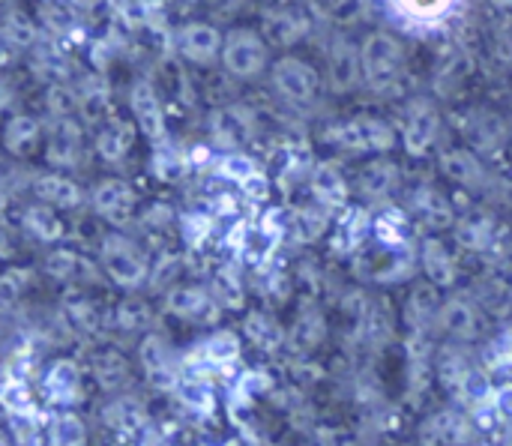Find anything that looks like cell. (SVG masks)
Returning a JSON list of instances; mask_svg holds the SVG:
<instances>
[{
	"instance_id": "cell-23",
	"label": "cell",
	"mask_w": 512,
	"mask_h": 446,
	"mask_svg": "<svg viewBox=\"0 0 512 446\" xmlns=\"http://www.w3.org/2000/svg\"><path fill=\"white\" fill-rule=\"evenodd\" d=\"M456 240L468 252H486L498 240L495 219L489 213H468L456 222Z\"/></svg>"
},
{
	"instance_id": "cell-38",
	"label": "cell",
	"mask_w": 512,
	"mask_h": 446,
	"mask_svg": "<svg viewBox=\"0 0 512 446\" xmlns=\"http://www.w3.org/2000/svg\"><path fill=\"white\" fill-rule=\"evenodd\" d=\"M216 174L219 177H225V180H231V183H240V186H246L249 180H255L258 174H261V168L255 165V159H249L246 153H225L219 162H216Z\"/></svg>"
},
{
	"instance_id": "cell-30",
	"label": "cell",
	"mask_w": 512,
	"mask_h": 446,
	"mask_svg": "<svg viewBox=\"0 0 512 446\" xmlns=\"http://www.w3.org/2000/svg\"><path fill=\"white\" fill-rule=\"evenodd\" d=\"M312 195L324 204V207H342L348 198V183L339 174V168L333 162H321L312 171Z\"/></svg>"
},
{
	"instance_id": "cell-34",
	"label": "cell",
	"mask_w": 512,
	"mask_h": 446,
	"mask_svg": "<svg viewBox=\"0 0 512 446\" xmlns=\"http://www.w3.org/2000/svg\"><path fill=\"white\" fill-rule=\"evenodd\" d=\"M468 138L480 150H495L504 141V123H501V117L492 114V111H477L468 120Z\"/></svg>"
},
{
	"instance_id": "cell-12",
	"label": "cell",
	"mask_w": 512,
	"mask_h": 446,
	"mask_svg": "<svg viewBox=\"0 0 512 446\" xmlns=\"http://www.w3.org/2000/svg\"><path fill=\"white\" fill-rule=\"evenodd\" d=\"M81 126L72 117H54L45 132V156L57 168H72L81 159Z\"/></svg>"
},
{
	"instance_id": "cell-47",
	"label": "cell",
	"mask_w": 512,
	"mask_h": 446,
	"mask_svg": "<svg viewBox=\"0 0 512 446\" xmlns=\"http://www.w3.org/2000/svg\"><path fill=\"white\" fill-rule=\"evenodd\" d=\"M492 411L501 423H510L512 426V384L507 387H498L495 390V399H492Z\"/></svg>"
},
{
	"instance_id": "cell-4",
	"label": "cell",
	"mask_w": 512,
	"mask_h": 446,
	"mask_svg": "<svg viewBox=\"0 0 512 446\" xmlns=\"http://www.w3.org/2000/svg\"><path fill=\"white\" fill-rule=\"evenodd\" d=\"M360 57H363V78L375 90H387L399 78L402 60H405L402 45L390 33H372V36H366V42L360 48Z\"/></svg>"
},
{
	"instance_id": "cell-21",
	"label": "cell",
	"mask_w": 512,
	"mask_h": 446,
	"mask_svg": "<svg viewBox=\"0 0 512 446\" xmlns=\"http://www.w3.org/2000/svg\"><path fill=\"white\" fill-rule=\"evenodd\" d=\"M240 354H243V342L231 330H216L198 345V360L210 369H228L240 360Z\"/></svg>"
},
{
	"instance_id": "cell-9",
	"label": "cell",
	"mask_w": 512,
	"mask_h": 446,
	"mask_svg": "<svg viewBox=\"0 0 512 446\" xmlns=\"http://www.w3.org/2000/svg\"><path fill=\"white\" fill-rule=\"evenodd\" d=\"M441 135V114L429 99L411 102L405 111V129H402V144L411 156H426Z\"/></svg>"
},
{
	"instance_id": "cell-22",
	"label": "cell",
	"mask_w": 512,
	"mask_h": 446,
	"mask_svg": "<svg viewBox=\"0 0 512 446\" xmlns=\"http://www.w3.org/2000/svg\"><path fill=\"white\" fill-rule=\"evenodd\" d=\"M33 192H36V198L42 204L63 207V210L78 207L81 198H84L81 195V186L75 180L63 177V174H39V177H33Z\"/></svg>"
},
{
	"instance_id": "cell-43",
	"label": "cell",
	"mask_w": 512,
	"mask_h": 446,
	"mask_svg": "<svg viewBox=\"0 0 512 446\" xmlns=\"http://www.w3.org/2000/svg\"><path fill=\"white\" fill-rule=\"evenodd\" d=\"M78 111L87 123H108V93L105 87H87L78 93Z\"/></svg>"
},
{
	"instance_id": "cell-17",
	"label": "cell",
	"mask_w": 512,
	"mask_h": 446,
	"mask_svg": "<svg viewBox=\"0 0 512 446\" xmlns=\"http://www.w3.org/2000/svg\"><path fill=\"white\" fill-rule=\"evenodd\" d=\"M363 75V57L357 54V48L348 39H336L333 42V54H330V84L336 93H348L357 87Z\"/></svg>"
},
{
	"instance_id": "cell-39",
	"label": "cell",
	"mask_w": 512,
	"mask_h": 446,
	"mask_svg": "<svg viewBox=\"0 0 512 446\" xmlns=\"http://www.w3.org/2000/svg\"><path fill=\"white\" fill-rule=\"evenodd\" d=\"M321 339H324V318H321L315 309H312V312H303V315L297 318L291 336H288V342L297 345V348H303V351H312Z\"/></svg>"
},
{
	"instance_id": "cell-25",
	"label": "cell",
	"mask_w": 512,
	"mask_h": 446,
	"mask_svg": "<svg viewBox=\"0 0 512 446\" xmlns=\"http://www.w3.org/2000/svg\"><path fill=\"white\" fill-rule=\"evenodd\" d=\"M414 210L432 228H456V222H459L453 204L447 201V195L432 189V186H426V189H420L414 195Z\"/></svg>"
},
{
	"instance_id": "cell-42",
	"label": "cell",
	"mask_w": 512,
	"mask_h": 446,
	"mask_svg": "<svg viewBox=\"0 0 512 446\" xmlns=\"http://www.w3.org/2000/svg\"><path fill=\"white\" fill-rule=\"evenodd\" d=\"M456 0H393V6L405 15V18H414V21H435L441 15H447L453 9Z\"/></svg>"
},
{
	"instance_id": "cell-44",
	"label": "cell",
	"mask_w": 512,
	"mask_h": 446,
	"mask_svg": "<svg viewBox=\"0 0 512 446\" xmlns=\"http://www.w3.org/2000/svg\"><path fill=\"white\" fill-rule=\"evenodd\" d=\"M186 168H189V165H186V159H183L177 150H171V147H165V144L156 150L153 171H156L159 180H171V183H174V180H180V177L186 174Z\"/></svg>"
},
{
	"instance_id": "cell-29",
	"label": "cell",
	"mask_w": 512,
	"mask_h": 446,
	"mask_svg": "<svg viewBox=\"0 0 512 446\" xmlns=\"http://www.w3.org/2000/svg\"><path fill=\"white\" fill-rule=\"evenodd\" d=\"M48 446H87V426L75 411H54L45 426Z\"/></svg>"
},
{
	"instance_id": "cell-27",
	"label": "cell",
	"mask_w": 512,
	"mask_h": 446,
	"mask_svg": "<svg viewBox=\"0 0 512 446\" xmlns=\"http://www.w3.org/2000/svg\"><path fill=\"white\" fill-rule=\"evenodd\" d=\"M456 390V396L471 408V411H483V408H492V399H495V384H492V378H489V372L486 369H480V366H471L462 378H459V384L453 387Z\"/></svg>"
},
{
	"instance_id": "cell-11",
	"label": "cell",
	"mask_w": 512,
	"mask_h": 446,
	"mask_svg": "<svg viewBox=\"0 0 512 446\" xmlns=\"http://www.w3.org/2000/svg\"><path fill=\"white\" fill-rule=\"evenodd\" d=\"M129 108H132V117L138 123V129L153 141V144H165V111H162V102L153 90L150 81H138L129 93Z\"/></svg>"
},
{
	"instance_id": "cell-40",
	"label": "cell",
	"mask_w": 512,
	"mask_h": 446,
	"mask_svg": "<svg viewBox=\"0 0 512 446\" xmlns=\"http://www.w3.org/2000/svg\"><path fill=\"white\" fill-rule=\"evenodd\" d=\"M3 39H6L9 48H27L36 39V27L21 9H9L6 21H3Z\"/></svg>"
},
{
	"instance_id": "cell-45",
	"label": "cell",
	"mask_w": 512,
	"mask_h": 446,
	"mask_svg": "<svg viewBox=\"0 0 512 446\" xmlns=\"http://www.w3.org/2000/svg\"><path fill=\"white\" fill-rule=\"evenodd\" d=\"M486 363H489V369L512 366V330L501 333L498 339H492V345L486 348Z\"/></svg>"
},
{
	"instance_id": "cell-37",
	"label": "cell",
	"mask_w": 512,
	"mask_h": 446,
	"mask_svg": "<svg viewBox=\"0 0 512 446\" xmlns=\"http://www.w3.org/2000/svg\"><path fill=\"white\" fill-rule=\"evenodd\" d=\"M174 393H177L180 405L195 414H207L213 408V390H210V384H204L198 378H180Z\"/></svg>"
},
{
	"instance_id": "cell-1",
	"label": "cell",
	"mask_w": 512,
	"mask_h": 446,
	"mask_svg": "<svg viewBox=\"0 0 512 446\" xmlns=\"http://www.w3.org/2000/svg\"><path fill=\"white\" fill-rule=\"evenodd\" d=\"M99 267L123 291H138L153 276V267H150L147 252L132 237H126V234H105L102 237Z\"/></svg>"
},
{
	"instance_id": "cell-36",
	"label": "cell",
	"mask_w": 512,
	"mask_h": 446,
	"mask_svg": "<svg viewBox=\"0 0 512 446\" xmlns=\"http://www.w3.org/2000/svg\"><path fill=\"white\" fill-rule=\"evenodd\" d=\"M105 423L114 429V432H135L141 423H144V408L138 399L132 396H120L114 399L111 405H105Z\"/></svg>"
},
{
	"instance_id": "cell-28",
	"label": "cell",
	"mask_w": 512,
	"mask_h": 446,
	"mask_svg": "<svg viewBox=\"0 0 512 446\" xmlns=\"http://www.w3.org/2000/svg\"><path fill=\"white\" fill-rule=\"evenodd\" d=\"M399 186V168L387 159H375L360 171V192L369 201H384Z\"/></svg>"
},
{
	"instance_id": "cell-33",
	"label": "cell",
	"mask_w": 512,
	"mask_h": 446,
	"mask_svg": "<svg viewBox=\"0 0 512 446\" xmlns=\"http://www.w3.org/2000/svg\"><path fill=\"white\" fill-rule=\"evenodd\" d=\"M93 378L102 390H120L129 378V366L117 351H99L93 357Z\"/></svg>"
},
{
	"instance_id": "cell-20",
	"label": "cell",
	"mask_w": 512,
	"mask_h": 446,
	"mask_svg": "<svg viewBox=\"0 0 512 446\" xmlns=\"http://www.w3.org/2000/svg\"><path fill=\"white\" fill-rule=\"evenodd\" d=\"M426 432H429L426 438L435 446H468L477 438V426L456 411H444V414L432 417Z\"/></svg>"
},
{
	"instance_id": "cell-46",
	"label": "cell",
	"mask_w": 512,
	"mask_h": 446,
	"mask_svg": "<svg viewBox=\"0 0 512 446\" xmlns=\"http://www.w3.org/2000/svg\"><path fill=\"white\" fill-rule=\"evenodd\" d=\"M117 324L126 327V330H138L147 324V309L144 306H132V303H123L117 309Z\"/></svg>"
},
{
	"instance_id": "cell-2",
	"label": "cell",
	"mask_w": 512,
	"mask_h": 446,
	"mask_svg": "<svg viewBox=\"0 0 512 446\" xmlns=\"http://www.w3.org/2000/svg\"><path fill=\"white\" fill-rule=\"evenodd\" d=\"M414 267V255L405 246H393V243H381L375 240L372 246H363L357 252V273H363L369 282L378 285H393L411 276Z\"/></svg>"
},
{
	"instance_id": "cell-52",
	"label": "cell",
	"mask_w": 512,
	"mask_h": 446,
	"mask_svg": "<svg viewBox=\"0 0 512 446\" xmlns=\"http://www.w3.org/2000/svg\"><path fill=\"white\" fill-rule=\"evenodd\" d=\"M510 99H512V93H510Z\"/></svg>"
},
{
	"instance_id": "cell-16",
	"label": "cell",
	"mask_w": 512,
	"mask_h": 446,
	"mask_svg": "<svg viewBox=\"0 0 512 446\" xmlns=\"http://www.w3.org/2000/svg\"><path fill=\"white\" fill-rule=\"evenodd\" d=\"M138 363H141L144 375L153 384H165L168 381L171 387H177L180 378H174V354H171V348L165 345L162 336H156V333L144 336V342L138 348Z\"/></svg>"
},
{
	"instance_id": "cell-10",
	"label": "cell",
	"mask_w": 512,
	"mask_h": 446,
	"mask_svg": "<svg viewBox=\"0 0 512 446\" xmlns=\"http://www.w3.org/2000/svg\"><path fill=\"white\" fill-rule=\"evenodd\" d=\"M90 204H93L99 219H105L111 225H129L132 213H135V192L126 180L108 177L93 189Z\"/></svg>"
},
{
	"instance_id": "cell-14",
	"label": "cell",
	"mask_w": 512,
	"mask_h": 446,
	"mask_svg": "<svg viewBox=\"0 0 512 446\" xmlns=\"http://www.w3.org/2000/svg\"><path fill=\"white\" fill-rule=\"evenodd\" d=\"M255 126H252V114L246 108H237V105H228V108H219L213 117H210V135L219 147H228L231 153H237L249 138H252Z\"/></svg>"
},
{
	"instance_id": "cell-19",
	"label": "cell",
	"mask_w": 512,
	"mask_h": 446,
	"mask_svg": "<svg viewBox=\"0 0 512 446\" xmlns=\"http://www.w3.org/2000/svg\"><path fill=\"white\" fill-rule=\"evenodd\" d=\"M441 171L465 189H480L486 183V168H483L480 156L465 147L441 153Z\"/></svg>"
},
{
	"instance_id": "cell-13",
	"label": "cell",
	"mask_w": 512,
	"mask_h": 446,
	"mask_svg": "<svg viewBox=\"0 0 512 446\" xmlns=\"http://www.w3.org/2000/svg\"><path fill=\"white\" fill-rule=\"evenodd\" d=\"M438 330L453 342H474L480 333V309L468 297H450L438 309Z\"/></svg>"
},
{
	"instance_id": "cell-49",
	"label": "cell",
	"mask_w": 512,
	"mask_h": 446,
	"mask_svg": "<svg viewBox=\"0 0 512 446\" xmlns=\"http://www.w3.org/2000/svg\"><path fill=\"white\" fill-rule=\"evenodd\" d=\"M495 6H501V9H512V0H492Z\"/></svg>"
},
{
	"instance_id": "cell-31",
	"label": "cell",
	"mask_w": 512,
	"mask_h": 446,
	"mask_svg": "<svg viewBox=\"0 0 512 446\" xmlns=\"http://www.w3.org/2000/svg\"><path fill=\"white\" fill-rule=\"evenodd\" d=\"M45 270H48L57 282H72V285L87 282V279L96 276V270H93L78 252H72V249H54V252L45 258Z\"/></svg>"
},
{
	"instance_id": "cell-26",
	"label": "cell",
	"mask_w": 512,
	"mask_h": 446,
	"mask_svg": "<svg viewBox=\"0 0 512 446\" xmlns=\"http://www.w3.org/2000/svg\"><path fill=\"white\" fill-rule=\"evenodd\" d=\"M243 336L258 348V351H276L288 342V333L282 330V324L267 315V312H249L243 321Z\"/></svg>"
},
{
	"instance_id": "cell-50",
	"label": "cell",
	"mask_w": 512,
	"mask_h": 446,
	"mask_svg": "<svg viewBox=\"0 0 512 446\" xmlns=\"http://www.w3.org/2000/svg\"><path fill=\"white\" fill-rule=\"evenodd\" d=\"M342 446H360V444H354V441H348V444H342Z\"/></svg>"
},
{
	"instance_id": "cell-24",
	"label": "cell",
	"mask_w": 512,
	"mask_h": 446,
	"mask_svg": "<svg viewBox=\"0 0 512 446\" xmlns=\"http://www.w3.org/2000/svg\"><path fill=\"white\" fill-rule=\"evenodd\" d=\"M135 144V129L126 120H108L102 123L99 135H96V153L105 162H120Z\"/></svg>"
},
{
	"instance_id": "cell-3",
	"label": "cell",
	"mask_w": 512,
	"mask_h": 446,
	"mask_svg": "<svg viewBox=\"0 0 512 446\" xmlns=\"http://www.w3.org/2000/svg\"><path fill=\"white\" fill-rule=\"evenodd\" d=\"M327 138L345 150H354V153H387L393 150L396 144V132L390 123H384L381 117H351L339 126H333L327 132Z\"/></svg>"
},
{
	"instance_id": "cell-5",
	"label": "cell",
	"mask_w": 512,
	"mask_h": 446,
	"mask_svg": "<svg viewBox=\"0 0 512 446\" xmlns=\"http://www.w3.org/2000/svg\"><path fill=\"white\" fill-rule=\"evenodd\" d=\"M273 87H276V93H279L288 105L306 108V105H312L315 96H318V75H315V69H309L303 60H297V57H282V60L273 66Z\"/></svg>"
},
{
	"instance_id": "cell-7",
	"label": "cell",
	"mask_w": 512,
	"mask_h": 446,
	"mask_svg": "<svg viewBox=\"0 0 512 446\" xmlns=\"http://www.w3.org/2000/svg\"><path fill=\"white\" fill-rule=\"evenodd\" d=\"M222 63L231 75L237 78H252L264 69L267 63V45L258 33L252 30H231L225 36L222 48Z\"/></svg>"
},
{
	"instance_id": "cell-6",
	"label": "cell",
	"mask_w": 512,
	"mask_h": 446,
	"mask_svg": "<svg viewBox=\"0 0 512 446\" xmlns=\"http://www.w3.org/2000/svg\"><path fill=\"white\" fill-rule=\"evenodd\" d=\"M42 396L54 411H72L84 396V378L78 363L69 357L54 360L42 375Z\"/></svg>"
},
{
	"instance_id": "cell-8",
	"label": "cell",
	"mask_w": 512,
	"mask_h": 446,
	"mask_svg": "<svg viewBox=\"0 0 512 446\" xmlns=\"http://www.w3.org/2000/svg\"><path fill=\"white\" fill-rule=\"evenodd\" d=\"M165 312L177 321L189 324H207L219 315V300L204 285H174L165 294Z\"/></svg>"
},
{
	"instance_id": "cell-18",
	"label": "cell",
	"mask_w": 512,
	"mask_h": 446,
	"mask_svg": "<svg viewBox=\"0 0 512 446\" xmlns=\"http://www.w3.org/2000/svg\"><path fill=\"white\" fill-rule=\"evenodd\" d=\"M222 48H225V39L213 24H186L180 30V51L192 63H210Z\"/></svg>"
},
{
	"instance_id": "cell-15",
	"label": "cell",
	"mask_w": 512,
	"mask_h": 446,
	"mask_svg": "<svg viewBox=\"0 0 512 446\" xmlns=\"http://www.w3.org/2000/svg\"><path fill=\"white\" fill-rule=\"evenodd\" d=\"M420 267L426 273V279L432 282V288H453L459 279V261L450 252V246L438 237L423 240L420 249Z\"/></svg>"
},
{
	"instance_id": "cell-41",
	"label": "cell",
	"mask_w": 512,
	"mask_h": 446,
	"mask_svg": "<svg viewBox=\"0 0 512 446\" xmlns=\"http://www.w3.org/2000/svg\"><path fill=\"white\" fill-rule=\"evenodd\" d=\"M303 21L297 18V15H270L267 18V24H264V36H267V42H273V45H291V42H297L300 36H303Z\"/></svg>"
},
{
	"instance_id": "cell-35",
	"label": "cell",
	"mask_w": 512,
	"mask_h": 446,
	"mask_svg": "<svg viewBox=\"0 0 512 446\" xmlns=\"http://www.w3.org/2000/svg\"><path fill=\"white\" fill-rule=\"evenodd\" d=\"M3 138H6V150H9V153L27 156V153L36 147V141H39V123H36L33 117H27V114H18V117H12V120L6 123Z\"/></svg>"
},
{
	"instance_id": "cell-48",
	"label": "cell",
	"mask_w": 512,
	"mask_h": 446,
	"mask_svg": "<svg viewBox=\"0 0 512 446\" xmlns=\"http://www.w3.org/2000/svg\"><path fill=\"white\" fill-rule=\"evenodd\" d=\"M141 446H177V444H171V441H165V438H156V435H153V438H147Z\"/></svg>"
},
{
	"instance_id": "cell-32",
	"label": "cell",
	"mask_w": 512,
	"mask_h": 446,
	"mask_svg": "<svg viewBox=\"0 0 512 446\" xmlns=\"http://www.w3.org/2000/svg\"><path fill=\"white\" fill-rule=\"evenodd\" d=\"M21 225L30 237H36L39 243H57L63 237V222L57 219V213L48 204H36L27 207L21 216Z\"/></svg>"
},
{
	"instance_id": "cell-51",
	"label": "cell",
	"mask_w": 512,
	"mask_h": 446,
	"mask_svg": "<svg viewBox=\"0 0 512 446\" xmlns=\"http://www.w3.org/2000/svg\"><path fill=\"white\" fill-rule=\"evenodd\" d=\"M3 446H12V441H3Z\"/></svg>"
}]
</instances>
